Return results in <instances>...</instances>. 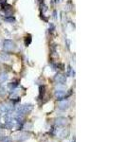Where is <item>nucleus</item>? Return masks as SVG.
Returning <instances> with one entry per match:
<instances>
[{"label": "nucleus", "instance_id": "obj_1", "mask_svg": "<svg viewBox=\"0 0 126 142\" xmlns=\"http://www.w3.org/2000/svg\"><path fill=\"white\" fill-rule=\"evenodd\" d=\"M33 110V105L30 104V103H26V104H22V105H19L15 108V112L18 113V114H21V115H27L29 113H30L31 111Z\"/></svg>", "mask_w": 126, "mask_h": 142}, {"label": "nucleus", "instance_id": "obj_2", "mask_svg": "<svg viewBox=\"0 0 126 142\" xmlns=\"http://www.w3.org/2000/svg\"><path fill=\"white\" fill-rule=\"evenodd\" d=\"M13 110H14L13 103H7V102H1L0 103V113L1 114L12 112Z\"/></svg>", "mask_w": 126, "mask_h": 142}, {"label": "nucleus", "instance_id": "obj_3", "mask_svg": "<svg viewBox=\"0 0 126 142\" xmlns=\"http://www.w3.org/2000/svg\"><path fill=\"white\" fill-rule=\"evenodd\" d=\"M15 47H15V44H14L13 41H11L10 39H5L3 41V48H4V50H6V51H11Z\"/></svg>", "mask_w": 126, "mask_h": 142}, {"label": "nucleus", "instance_id": "obj_4", "mask_svg": "<svg viewBox=\"0 0 126 142\" xmlns=\"http://www.w3.org/2000/svg\"><path fill=\"white\" fill-rule=\"evenodd\" d=\"M30 137V134L28 132H21L15 136V140L18 142H23Z\"/></svg>", "mask_w": 126, "mask_h": 142}, {"label": "nucleus", "instance_id": "obj_5", "mask_svg": "<svg viewBox=\"0 0 126 142\" xmlns=\"http://www.w3.org/2000/svg\"><path fill=\"white\" fill-rule=\"evenodd\" d=\"M65 90L64 89H59L57 88L54 92L55 97L57 98V100H62V99H65Z\"/></svg>", "mask_w": 126, "mask_h": 142}, {"label": "nucleus", "instance_id": "obj_6", "mask_svg": "<svg viewBox=\"0 0 126 142\" xmlns=\"http://www.w3.org/2000/svg\"><path fill=\"white\" fill-rule=\"evenodd\" d=\"M67 122H68V120H67V118H63V117H60V118H56L55 119V126L56 127H63V126H65L66 124H67Z\"/></svg>", "mask_w": 126, "mask_h": 142}, {"label": "nucleus", "instance_id": "obj_7", "mask_svg": "<svg viewBox=\"0 0 126 142\" xmlns=\"http://www.w3.org/2000/svg\"><path fill=\"white\" fill-rule=\"evenodd\" d=\"M54 80L56 81L57 84H65L66 82V77L62 74H56L54 76Z\"/></svg>", "mask_w": 126, "mask_h": 142}, {"label": "nucleus", "instance_id": "obj_8", "mask_svg": "<svg viewBox=\"0 0 126 142\" xmlns=\"http://www.w3.org/2000/svg\"><path fill=\"white\" fill-rule=\"evenodd\" d=\"M68 107H69V101H68L67 99H62V100H60L59 103H58V108H59L60 110H62V111L67 110Z\"/></svg>", "mask_w": 126, "mask_h": 142}, {"label": "nucleus", "instance_id": "obj_9", "mask_svg": "<svg viewBox=\"0 0 126 142\" xmlns=\"http://www.w3.org/2000/svg\"><path fill=\"white\" fill-rule=\"evenodd\" d=\"M46 93V86L45 85H40L39 86V99H42L44 98V95Z\"/></svg>", "mask_w": 126, "mask_h": 142}, {"label": "nucleus", "instance_id": "obj_10", "mask_svg": "<svg viewBox=\"0 0 126 142\" xmlns=\"http://www.w3.org/2000/svg\"><path fill=\"white\" fill-rule=\"evenodd\" d=\"M8 79H9L8 73H6V72H2V73H0V82H5Z\"/></svg>", "mask_w": 126, "mask_h": 142}, {"label": "nucleus", "instance_id": "obj_11", "mask_svg": "<svg viewBox=\"0 0 126 142\" xmlns=\"http://www.w3.org/2000/svg\"><path fill=\"white\" fill-rule=\"evenodd\" d=\"M68 135H69V130H68V129H63V131L60 133L59 137H60L61 138H66V137H68Z\"/></svg>", "mask_w": 126, "mask_h": 142}, {"label": "nucleus", "instance_id": "obj_12", "mask_svg": "<svg viewBox=\"0 0 126 142\" xmlns=\"http://www.w3.org/2000/svg\"><path fill=\"white\" fill-rule=\"evenodd\" d=\"M4 20L8 23H12V22H15V18L12 16V15H7L4 17Z\"/></svg>", "mask_w": 126, "mask_h": 142}, {"label": "nucleus", "instance_id": "obj_13", "mask_svg": "<svg viewBox=\"0 0 126 142\" xmlns=\"http://www.w3.org/2000/svg\"><path fill=\"white\" fill-rule=\"evenodd\" d=\"M0 58H1L2 61H9V60L10 59V56L8 53H2V54L0 55Z\"/></svg>", "mask_w": 126, "mask_h": 142}, {"label": "nucleus", "instance_id": "obj_14", "mask_svg": "<svg viewBox=\"0 0 126 142\" xmlns=\"http://www.w3.org/2000/svg\"><path fill=\"white\" fill-rule=\"evenodd\" d=\"M17 86H18V81H13V82L8 83V87L10 89H15Z\"/></svg>", "mask_w": 126, "mask_h": 142}, {"label": "nucleus", "instance_id": "obj_15", "mask_svg": "<svg viewBox=\"0 0 126 142\" xmlns=\"http://www.w3.org/2000/svg\"><path fill=\"white\" fill-rule=\"evenodd\" d=\"M30 43H31V36L29 34V35L26 37V39H25V45L28 47V46H29Z\"/></svg>", "mask_w": 126, "mask_h": 142}, {"label": "nucleus", "instance_id": "obj_16", "mask_svg": "<svg viewBox=\"0 0 126 142\" xmlns=\"http://www.w3.org/2000/svg\"><path fill=\"white\" fill-rule=\"evenodd\" d=\"M6 93H7V91H6L5 87L2 86V85H0V97H4L6 95Z\"/></svg>", "mask_w": 126, "mask_h": 142}, {"label": "nucleus", "instance_id": "obj_17", "mask_svg": "<svg viewBox=\"0 0 126 142\" xmlns=\"http://www.w3.org/2000/svg\"><path fill=\"white\" fill-rule=\"evenodd\" d=\"M10 100L12 101V103H16V102H18L20 100V98L18 96H12L10 98Z\"/></svg>", "mask_w": 126, "mask_h": 142}, {"label": "nucleus", "instance_id": "obj_18", "mask_svg": "<svg viewBox=\"0 0 126 142\" xmlns=\"http://www.w3.org/2000/svg\"><path fill=\"white\" fill-rule=\"evenodd\" d=\"M1 142H12V139L10 137H4V138L1 140Z\"/></svg>", "mask_w": 126, "mask_h": 142}, {"label": "nucleus", "instance_id": "obj_19", "mask_svg": "<svg viewBox=\"0 0 126 142\" xmlns=\"http://www.w3.org/2000/svg\"><path fill=\"white\" fill-rule=\"evenodd\" d=\"M49 31H51V32L54 31V25H53L52 23L49 25Z\"/></svg>", "mask_w": 126, "mask_h": 142}, {"label": "nucleus", "instance_id": "obj_20", "mask_svg": "<svg viewBox=\"0 0 126 142\" xmlns=\"http://www.w3.org/2000/svg\"><path fill=\"white\" fill-rule=\"evenodd\" d=\"M71 72H72V68H71V66H68V67H67V75L69 76Z\"/></svg>", "mask_w": 126, "mask_h": 142}, {"label": "nucleus", "instance_id": "obj_21", "mask_svg": "<svg viewBox=\"0 0 126 142\" xmlns=\"http://www.w3.org/2000/svg\"><path fill=\"white\" fill-rule=\"evenodd\" d=\"M0 4H1V5L6 4V0H0Z\"/></svg>", "mask_w": 126, "mask_h": 142}, {"label": "nucleus", "instance_id": "obj_22", "mask_svg": "<svg viewBox=\"0 0 126 142\" xmlns=\"http://www.w3.org/2000/svg\"><path fill=\"white\" fill-rule=\"evenodd\" d=\"M53 15H54L53 17H54V18L56 19V18H57V16H56V10H54V12H53Z\"/></svg>", "mask_w": 126, "mask_h": 142}, {"label": "nucleus", "instance_id": "obj_23", "mask_svg": "<svg viewBox=\"0 0 126 142\" xmlns=\"http://www.w3.org/2000/svg\"><path fill=\"white\" fill-rule=\"evenodd\" d=\"M72 142H75V137H73V140H72Z\"/></svg>", "mask_w": 126, "mask_h": 142}, {"label": "nucleus", "instance_id": "obj_24", "mask_svg": "<svg viewBox=\"0 0 126 142\" xmlns=\"http://www.w3.org/2000/svg\"><path fill=\"white\" fill-rule=\"evenodd\" d=\"M55 2H56V3H58V2H60V0H55Z\"/></svg>", "mask_w": 126, "mask_h": 142}, {"label": "nucleus", "instance_id": "obj_25", "mask_svg": "<svg viewBox=\"0 0 126 142\" xmlns=\"http://www.w3.org/2000/svg\"><path fill=\"white\" fill-rule=\"evenodd\" d=\"M0 118H1V113H0Z\"/></svg>", "mask_w": 126, "mask_h": 142}]
</instances>
